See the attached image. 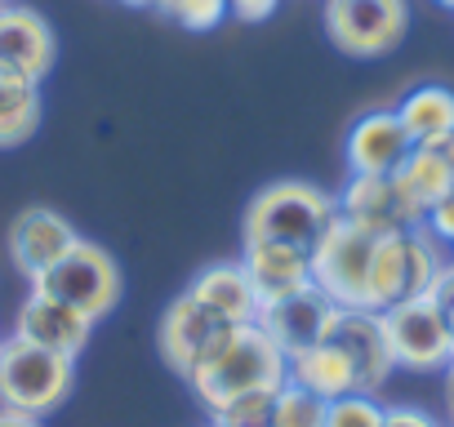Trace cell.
<instances>
[{"instance_id": "obj_19", "label": "cell", "mask_w": 454, "mask_h": 427, "mask_svg": "<svg viewBox=\"0 0 454 427\" xmlns=\"http://www.w3.org/2000/svg\"><path fill=\"white\" fill-rule=\"evenodd\" d=\"M286 369H290V383H294V387L321 396L325 405L356 392V369H352V361L343 356L339 343H317V347H308V352H294V356L286 361Z\"/></svg>"}, {"instance_id": "obj_22", "label": "cell", "mask_w": 454, "mask_h": 427, "mask_svg": "<svg viewBox=\"0 0 454 427\" xmlns=\"http://www.w3.org/2000/svg\"><path fill=\"white\" fill-rule=\"evenodd\" d=\"M396 182L410 191V200L423 209V219H427V209L441 200V196H450L454 191V174H450V165H445V156L427 143V147H414L410 156H405V165L396 169Z\"/></svg>"}, {"instance_id": "obj_33", "label": "cell", "mask_w": 454, "mask_h": 427, "mask_svg": "<svg viewBox=\"0 0 454 427\" xmlns=\"http://www.w3.org/2000/svg\"><path fill=\"white\" fill-rule=\"evenodd\" d=\"M147 10H156V14H165V19H169V14L178 10V0H147Z\"/></svg>"}, {"instance_id": "obj_17", "label": "cell", "mask_w": 454, "mask_h": 427, "mask_svg": "<svg viewBox=\"0 0 454 427\" xmlns=\"http://www.w3.org/2000/svg\"><path fill=\"white\" fill-rule=\"evenodd\" d=\"M241 268H246V276L254 285L259 307L312 290V254L308 250H294V245H268V241L246 245Z\"/></svg>"}, {"instance_id": "obj_7", "label": "cell", "mask_w": 454, "mask_h": 427, "mask_svg": "<svg viewBox=\"0 0 454 427\" xmlns=\"http://www.w3.org/2000/svg\"><path fill=\"white\" fill-rule=\"evenodd\" d=\"M383 316V334L392 347L396 369H414V374H445V365L454 361V334L445 321V307L432 303L427 294L392 303Z\"/></svg>"}, {"instance_id": "obj_11", "label": "cell", "mask_w": 454, "mask_h": 427, "mask_svg": "<svg viewBox=\"0 0 454 427\" xmlns=\"http://www.w3.org/2000/svg\"><path fill=\"white\" fill-rule=\"evenodd\" d=\"M227 330V321L218 316V312H209L200 299H192L187 290L165 307V316H160V325H156V347H160V361L178 374V378H187L196 365H200V356L218 343V334Z\"/></svg>"}, {"instance_id": "obj_6", "label": "cell", "mask_w": 454, "mask_h": 427, "mask_svg": "<svg viewBox=\"0 0 454 427\" xmlns=\"http://www.w3.org/2000/svg\"><path fill=\"white\" fill-rule=\"evenodd\" d=\"M379 237L352 228L348 219H334L321 245L312 250V285L343 312L370 307V268H374Z\"/></svg>"}, {"instance_id": "obj_24", "label": "cell", "mask_w": 454, "mask_h": 427, "mask_svg": "<svg viewBox=\"0 0 454 427\" xmlns=\"http://www.w3.org/2000/svg\"><path fill=\"white\" fill-rule=\"evenodd\" d=\"M272 400H277V392L237 396V400H227L223 409H214L209 423L214 427H272Z\"/></svg>"}, {"instance_id": "obj_15", "label": "cell", "mask_w": 454, "mask_h": 427, "mask_svg": "<svg viewBox=\"0 0 454 427\" xmlns=\"http://www.w3.org/2000/svg\"><path fill=\"white\" fill-rule=\"evenodd\" d=\"M14 334L45 347V352H59L67 361H76L85 347H90V334H94V321L76 307H67L63 299L54 294H41L32 290L19 307V321H14Z\"/></svg>"}, {"instance_id": "obj_31", "label": "cell", "mask_w": 454, "mask_h": 427, "mask_svg": "<svg viewBox=\"0 0 454 427\" xmlns=\"http://www.w3.org/2000/svg\"><path fill=\"white\" fill-rule=\"evenodd\" d=\"M0 427H41V418H27V414H14V409H0Z\"/></svg>"}, {"instance_id": "obj_21", "label": "cell", "mask_w": 454, "mask_h": 427, "mask_svg": "<svg viewBox=\"0 0 454 427\" xmlns=\"http://www.w3.org/2000/svg\"><path fill=\"white\" fill-rule=\"evenodd\" d=\"M41 116H45V98L36 81L0 76V151L32 143L41 129Z\"/></svg>"}, {"instance_id": "obj_10", "label": "cell", "mask_w": 454, "mask_h": 427, "mask_svg": "<svg viewBox=\"0 0 454 427\" xmlns=\"http://www.w3.org/2000/svg\"><path fill=\"white\" fill-rule=\"evenodd\" d=\"M59 63V36L32 5H0V76L45 81Z\"/></svg>"}, {"instance_id": "obj_2", "label": "cell", "mask_w": 454, "mask_h": 427, "mask_svg": "<svg viewBox=\"0 0 454 427\" xmlns=\"http://www.w3.org/2000/svg\"><path fill=\"white\" fill-rule=\"evenodd\" d=\"M334 219H339V205L325 187L308 178H277L250 196L241 232H246V245L268 241V245H294L312 254Z\"/></svg>"}, {"instance_id": "obj_28", "label": "cell", "mask_w": 454, "mask_h": 427, "mask_svg": "<svg viewBox=\"0 0 454 427\" xmlns=\"http://www.w3.org/2000/svg\"><path fill=\"white\" fill-rule=\"evenodd\" d=\"M383 427H441V418H432L419 405H387L383 409Z\"/></svg>"}, {"instance_id": "obj_14", "label": "cell", "mask_w": 454, "mask_h": 427, "mask_svg": "<svg viewBox=\"0 0 454 427\" xmlns=\"http://www.w3.org/2000/svg\"><path fill=\"white\" fill-rule=\"evenodd\" d=\"M81 241V232L63 219L59 209H45V205H32L23 209L19 219L10 223V263L36 285L72 245Z\"/></svg>"}, {"instance_id": "obj_16", "label": "cell", "mask_w": 454, "mask_h": 427, "mask_svg": "<svg viewBox=\"0 0 454 427\" xmlns=\"http://www.w3.org/2000/svg\"><path fill=\"white\" fill-rule=\"evenodd\" d=\"M330 343H339L343 356L352 361V369H356V392L379 396V392L387 387L396 361H392V347H387V334H383V316H379V312H370V307L339 312V325H334Z\"/></svg>"}, {"instance_id": "obj_1", "label": "cell", "mask_w": 454, "mask_h": 427, "mask_svg": "<svg viewBox=\"0 0 454 427\" xmlns=\"http://www.w3.org/2000/svg\"><path fill=\"white\" fill-rule=\"evenodd\" d=\"M187 383L200 396V405L214 414L237 396L286 387L290 369H286V352L268 338V330L250 321V325H227L218 343L200 356V365L187 374Z\"/></svg>"}, {"instance_id": "obj_9", "label": "cell", "mask_w": 454, "mask_h": 427, "mask_svg": "<svg viewBox=\"0 0 454 427\" xmlns=\"http://www.w3.org/2000/svg\"><path fill=\"white\" fill-rule=\"evenodd\" d=\"M334 205H339V219H348L352 228H361L370 237L423 228V209L410 200V191L396 182V174H387V178H348V187L334 196Z\"/></svg>"}, {"instance_id": "obj_8", "label": "cell", "mask_w": 454, "mask_h": 427, "mask_svg": "<svg viewBox=\"0 0 454 427\" xmlns=\"http://www.w3.org/2000/svg\"><path fill=\"white\" fill-rule=\"evenodd\" d=\"M410 32L405 0H325V36L348 58H383Z\"/></svg>"}, {"instance_id": "obj_18", "label": "cell", "mask_w": 454, "mask_h": 427, "mask_svg": "<svg viewBox=\"0 0 454 427\" xmlns=\"http://www.w3.org/2000/svg\"><path fill=\"white\" fill-rule=\"evenodd\" d=\"M192 299H200L209 312H218L227 325H250L259 316V299H254V285L246 276L241 263H214V268H200L187 285Z\"/></svg>"}, {"instance_id": "obj_38", "label": "cell", "mask_w": 454, "mask_h": 427, "mask_svg": "<svg viewBox=\"0 0 454 427\" xmlns=\"http://www.w3.org/2000/svg\"><path fill=\"white\" fill-rule=\"evenodd\" d=\"M209 427H214V423H209Z\"/></svg>"}, {"instance_id": "obj_27", "label": "cell", "mask_w": 454, "mask_h": 427, "mask_svg": "<svg viewBox=\"0 0 454 427\" xmlns=\"http://www.w3.org/2000/svg\"><path fill=\"white\" fill-rule=\"evenodd\" d=\"M423 228L432 232V241H436V245H450V250H454V191H450V196H441V200L427 209Z\"/></svg>"}, {"instance_id": "obj_34", "label": "cell", "mask_w": 454, "mask_h": 427, "mask_svg": "<svg viewBox=\"0 0 454 427\" xmlns=\"http://www.w3.org/2000/svg\"><path fill=\"white\" fill-rule=\"evenodd\" d=\"M445 321H450V334H454V303L445 307Z\"/></svg>"}, {"instance_id": "obj_32", "label": "cell", "mask_w": 454, "mask_h": 427, "mask_svg": "<svg viewBox=\"0 0 454 427\" xmlns=\"http://www.w3.org/2000/svg\"><path fill=\"white\" fill-rule=\"evenodd\" d=\"M445 414H450V427H454V361L445 365Z\"/></svg>"}, {"instance_id": "obj_5", "label": "cell", "mask_w": 454, "mask_h": 427, "mask_svg": "<svg viewBox=\"0 0 454 427\" xmlns=\"http://www.w3.org/2000/svg\"><path fill=\"white\" fill-rule=\"evenodd\" d=\"M32 290L63 299L67 307L85 312V316L98 325V321H107V316L116 312V303H121V294H125V276H121V263H116L103 245L76 241Z\"/></svg>"}, {"instance_id": "obj_30", "label": "cell", "mask_w": 454, "mask_h": 427, "mask_svg": "<svg viewBox=\"0 0 454 427\" xmlns=\"http://www.w3.org/2000/svg\"><path fill=\"white\" fill-rule=\"evenodd\" d=\"M427 299L441 303V307L454 303V259H445V263L436 268V276H432V285H427Z\"/></svg>"}, {"instance_id": "obj_35", "label": "cell", "mask_w": 454, "mask_h": 427, "mask_svg": "<svg viewBox=\"0 0 454 427\" xmlns=\"http://www.w3.org/2000/svg\"><path fill=\"white\" fill-rule=\"evenodd\" d=\"M436 5H441V10H450V14H454V0H436Z\"/></svg>"}, {"instance_id": "obj_25", "label": "cell", "mask_w": 454, "mask_h": 427, "mask_svg": "<svg viewBox=\"0 0 454 427\" xmlns=\"http://www.w3.org/2000/svg\"><path fill=\"white\" fill-rule=\"evenodd\" d=\"M383 409L387 405H379V396L352 392L325 405V427H383Z\"/></svg>"}, {"instance_id": "obj_20", "label": "cell", "mask_w": 454, "mask_h": 427, "mask_svg": "<svg viewBox=\"0 0 454 427\" xmlns=\"http://www.w3.org/2000/svg\"><path fill=\"white\" fill-rule=\"evenodd\" d=\"M396 120L405 125L414 147L441 143L454 134V89L445 85H419L396 103Z\"/></svg>"}, {"instance_id": "obj_12", "label": "cell", "mask_w": 454, "mask_h": 427, "mask_svg": "<svg viewBox=\"0 0 454 427\" xmlns=\"http://www.w3.org/2000/svg\"><path fill=\"white\" fill-rule=\"evenodd\" d=\"M339 312H343V307H334V303L312 285V290H303V294H294V299L263 303L254 321L268 330V338H272V343L286 352V361H290L294 352H308V347H317V343H330V334H334V325H339Z\"/></svg>"}, {"instance_id": "obj_23", "label": "cell", "mask_w": 454, "mask_h": 427, "mask_svg": "<svg viewBox=\"0 0 454 427\" xmlns=\"http://www.w3.org/2000/svg\"><path fill=\"white\" fill-rule=\"evenodd\" d=\"M272 427H325V400L286 383L272 400Z\"/></svg>"}, {"instance_id": "obj_4", "label": "cell", "mask_w": 454, "mask_h": 427, "mask_svg": "<svg viewBox=\"0 0 454 427\" xmlns=\"http://www.w3.org/2000/svg\"><path fill=\"white\" fill-rule=\"evenodd\" d=\"M441 263H445V245H436L427 228L379 237L374 268H370V312H387L392 303L427 294Z\"/></svg>"}, {"instance_id": "obj_37", "label": "cell", "mask_w": 454, "mask_h": 427, "mask_svg": "<svg viewBox=\"0 0 454 427\" xmlns=\"http://www.w3.org/2000/svg\"><path fill=\"white\" fill-rule=\"evenodd\" d=\"M0 5H10V0H0Z\"/></svg>"}, {"instance_id": "obj_13", "label": "cell", "mask_w": 454, "mask_h": 427, "mask_svg": "<svg viewBox=\"0 0 454 427\" xmlns=\"http://www.w3.org/2000/svg\"><path fill=\"white\" fill-rule=\"evenodd\" d=\"M414 151L405 125L396 120V107H379L356 116V125L348 129L343 143V160L352 178H387L405 165V156Z\"/></svg>"}, {"instance_id": "obj_26", "label": "cell", "mask_w": 454, "mask_h": 427, "mask_svg": "<svg viewBox=\"0 0 454 427\" xmlns=\"http://www.w3.org/2000/svg\"><path fill=\"white\" fill-rule=\"evenodd\" d=\"M227 14V0H178V10L169 14L178 27H187V32H214Z\"/></svg>"}, {"instance_id": "obj_36", "label": "cell", "mask_w": 454, "mask_h": 427, "mask_svg": "<svg viewBox=\"0 0 454 427\" xmlns=\"http://www.w3.org/2000/svg\"><path fill=\"white\" fill-rule=\"evenodd\" d=\"M121 5H134L138 10V5H147V0H121Z\"/></svg>"}, {"instance_id": "obj_3", "label": "cell", "mask_w": 454, "mask_h": 427, "mask_svg": "<svg viewBox=\"0 0 454 427\" xmlns=\"http://www.w3.org/2000/svg\"><path fill=\"white\" fill-rule=\"evenodd\" d=\"M76 387V361L45 352L19 334L0 338V409L27 418H50L67 405Z\"/></svg>"}, {"instance_id": "obj_29", "label": "cell", "mask_w": 454, "mask_h": 427, "mask_svg": "<svg viewBox=\"0 0 454 427\" xmlns=\"http://www.w3.org/2000/svg\"><path fill=\"white\" fill-rule=\"evenodd\" d=\"M277 5H281V0H227L232 19H241V23H263V19L277 14Z\"/></svg>"}]
</instances>
